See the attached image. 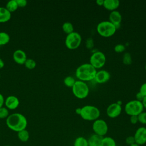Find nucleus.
<instances>
[{
    "mask_svg": "<svg viewBox=\"0 0 146 146\" xmlns=\"http://www.w3.org/2000/svg\"><path fill=\"white\" fill-rule=\"evenodd\" d=\"M137 116L139 122L143 124H146V112L143 111Z\"/></svg>",
    "mask_w": 146,
    "mask_h": 146,
    "instance_id": "obj_29",
    "label": "nucleus"
},
{
    "mask_svg": "<svg viewBox=\"0 0 146 146\" xmlns=\"http://www.w3.org/2000/svg\"><path fill=\"white\" fill-rule=\"evenodd\" d=\"M144 107L141 102L137 100H132L125 104L124 111L125 113L129 116H138L143 111Z\"/></svg>",
    "mask_w": 146,
    "mask_h": 146,
    "instance_id": "obj_6",
    "label": "nucleus"
},
{
    "mask_svg": "<svg viewBox=\"0 0 146 146\" xmlns=\"http://www.w3.org/2000/svg\"><path fill=\"white\" fill-rule=\"evenodd\" d=\"M75 112H76V114L80 115V112H81V108H77L75 110Z\"/></svg>",
    "mask_w": 146,
    "mask_h": 146,
    "instance_id": "obj_41",
    "label": "nucleus"
},
{
    "mask_svg": "<svg viewBox=\"0 0 146 146\" xmlns=\"http://www.w3.org/2000/svg\"><path fill=\"white\" fill-rule=\"evenodd\" d=\"M9 116V112L7 108L3 107L0 108V119L7 118Z\"/></svg>",
    "mask_w": 146,
    "mask_h": 146,
    "instance_id": "obj_28",
    "label": "nucleus"
},
{
    "mask_svg": "<svg viewBox=\"0 0 146 146\" xmlns=\"http://www.w3.org/2000/svg\"><path fill=\"white\" fill-rule=\"evenodd\" d=\"M24 64L27 68H28L29 70H33L36 67V63L34 59L29 58V59H26Z\"/></svg>",
    "mask_w": 146,
    "mask_h": 146,
    "instance_id": "obj_26",
    "label": "nucleus"
},
{
    "mask_svg": "<svg viewBox=\"0 0 146 146\" xmlns=\"http://www.w3.org/2000/svg\"><path fill=\"white\" fill-rule=\"evenodd\" d=\"M72 93L74 96L80 99L86 98L89 94V87L87 83L81 80H76L72 87Z\"/></svg>",
    "mask_w": 146,
    "mask_h": 146,
    "instance_id": "obj_5",
    "label": "nucleus"
},
{
    "mask_svg": "<svg viewBox=\"0 0 146 146\" xmlns=\"http://www.w3.org/2000/svg\"><path fill=\"white\" fill-rule=\"evenodd\" d=\"M96 3L99 6H103L104 3V0H96Z\"/></svg>",
    "mask_w": 146,
    "mask_h": 146,
    "instance_id": "obj_38",
    "label": "nucleus"
},
{
    "mask_svg": "<svg viewBox=\"0 0 146 146\" xmlns=\"http://www.w3.org/2000/svg\"><path fill=\"white\" fill-rule=\"evenodd\" d=\"M5 7L10 13L16 11L18 7V6L17 3V1L16 0H10L9 1H8L7 3H6Z\"/></svg>",
    "mask_w": 146,
    "mask_h": 146,
    "instance_id": "obj_21",
    "label": "nucleus"
},
{
    "mask_svg": "<svg viewBox=\"0 0 146 146\" xmlns=\"http://www.w3.org/2000/svg\"><path fill=\"white\" fill-rule=\"evenodd\" d=\"M75 82H76V80H75L74 78H73L71 76H66L64 79V80H63V82H64V84H65V86H66L68 87H71V88H72L73 87Z\"/></svg>",
    "mask_w": 146,
    "mask_h": 146,
    "instance_id": "obj_25",
    "label": "nucleus"
},
{
    "mask_svg": "<svg viewBox=\"0 0 146 146\" xmlns=\"http://www.w3.org/2000/svg\"><path fill=\"white\" fill-rule=\"evenodd\" d=\"M122 108L121 105L117 103H113L110 104L106 110V113L110 118H115L119 116L121 112Z\"/></svg>",
    "mask_w": 146,
    "mask_h": 146,
    "instance_id": "obj_11",
    "label": "nucleus"
},
{
    "mask_svg": "<svg viewBox=\"0 0 146 146\" xmlns=\"http://www.w3.org/2000/svg\"><path fill=\"white\" fill-rule=\"evenodd\" d=\"M120 2L119 0H104L103 6L108 10L113 11L119 7Z\"/></svg>",
    "mask_w": 146,
    "mask_h": 146,
    "instance_id": "obj_16",
    "label": "nucleus"
},
{
    "mask_svg": "<svg viewBox=\"0 0 146 146\" xmlns=\"http://www.w3.org/2000/svg\"><path fill=\"white\" fill-rule=\"evenodd\" d=\"M94 46V40L92 38H88L86 40V46L88 49H91Z\"/></svg>",
    "mask_w": 146,
    "mask_h": 146,
    "instance_id": "obj_31",
    "label": "nucleus"
},
{
    "mask_svg": "<svg viewBox=\"0 0 146 146\" xmlns=\"http://www.w3.org/2000/svg\"><path fill=\"white\" fill-rule=\"evenodd\" d=\"M0 79H1V75H0Z\"/></svg>",
    "mask_w": 146,
    "mask_h": 146,
    "instance_id": "obj_44",
    "label": "nucleus"
},
{
    "mask_svg": "<svg viewBox=\"0 0 146 146\" xmlns=\"http://www.w3.org/2000/svg\"><path fill=\"white\" fill-rule=\"evenodd\" d=\"M5 104L7 109L14 110L17 108L19 104L18 98L14 95H10L5 100Z\"/></svg>",
    "mask_w": 146,
    "mask_h": 146,
    "instance_id": "obj_14",
    "label": "nucleus"
},
{
    "mask_svg": "<svg viewBox=\"0 0 146 146\" xmlns=\"http://www.w3.org/2000/svg\"><path fill=\"white\" fill-rule=\"evenodd\" d=\"M136 99L137 100H139L140 102H141L143 100V99H144V96H143L139 91L136 94Z\"/></svg>",
    "mask_w": 146,
    "mask_h": 146,
    "instance_id": "obj_36",
    "label": "nucleus"
},
{
    "mask_svg": "<svg viewBox=\"0 0 146 146\" xmlns=\"http://www.w3.org/2000/svg\"><path fill=\"white\" fill-rule=\"evenodd\" d=\"M18 7H23L27 5V1L26 0H16Z\"/></svg>",
    "mask_w": 146,
    "mask_h": 146,
    "instance_id": "obj_34",
    "label": "nucleus"
},
{
    "mask_svg": "<svg viewBox=\"0 0 146 146\" xmlns=\"http://www.w3.org/2000/svg\"><path fill=\"white\" fill-rule=\"evenodd\" d=\"M96 30L100 35L103 37H110L115 33L116 29L109 21H103L98 24Z\"/></svg>",
    "mask_w": 146,
    "mask_h": 146,
    "instance_id": "obj_4",
    "label": "nucleus"
},
{
    "mask_svg": "<svg viewBox=\"0 0 146 146\" xmlns=\"http://www.w3.org/2000/svg\"><path fill=\"white\" fill-rule=\"evenodd\" d=\"M18 137L21 141L26 142L29 139V133L26 129L22 130L18 132Z\"/></svg>",
    "mask_w": 146,
    "mask_h": 146,
    "instance_id": "obj_24",
    "label": "nucleus"
},
{
    "mask_svg": "<svg viewBox=\"0 0 146 146\" xmlns=\"http://www.w3.org/2000/svg\"><path fill=\"white\" fill-rule=\"evenodd\" d=\"M13 58L14 60L19 64H24L25 62L27 59L25 52L20 49L17 50L14 52Z\"/></svg>",
    "mask_w": 146,
    "mask_h": 146,
    "instance_id": "obj_15",
    "label": "nucleus"
},
{
    "mask_svg": "<svg viewBox=\"0 0 146 146\" xmlns=\"http://www.w3.org/2000/svg\"><path fill=\"white\" fill-rule=\"evenodd\" d=\"M6 122L10 129L17 132L25 129L27 125L26 117L20 113H14L9 115L6 118Z\"/></svg>",
    "mask_w": 146,
    "mask_h": 146,
    "instance_id": "obj_1",
    "label": "nucleus"
},
{
    "mask_svg": "<svg viewBox=\"0 0 146 146\" xmlns=\"http://www.w3.org/2000/svg\"><path fill=\"white\" fill-rule=\"evenodd\" d=\"M101 146H116V143L111 137H103L102 140Z\"/></svg>",
    "mask_w": 146,
    "mask_h": 146,
    "instance_id": "obj_19",
    "label": "nucleus"
},
{
    "mask_svg": "<svg viewBox=\"0 0 146 146\" xmlns=\"http://www.w3.org/2000/svg\"><path fill=\"white\" fill-rule=\"evenodd\" d=\"M5 103V99L3 98V96L0 94V108L3 107V104Z\"/></svg>",
    "mask_w": 146,
    "mask_h": 146,
    "instance_id": "obj_37",
    "label": "nucleus"
},
{
    "mask_svg": "<svg viewBox=\"0 0 146 146\" xmlns=\"http://www.w3.org/2000/svg\"><path fill=\"white\" fill-rule=\"evenodd\" d=\"M145 71H146V63H145Z\"/></svg>",
    "mask_w": 146,
    "mask_h": 146,
    "instance_id": "obj_43",
    "label": "nucleus"
},
{
    "mask_svg": "<svg viewBox=\"0 0 146 146\" xmlns=\"http://www.w3.org/2000/svg\"><path fill=\"white\" fill-rule=\"evenodd\" d=\"M123 63L125 65H129L132 63V56L129 52H126L123 56Z\"/></svg>",
    "mask_w": 146,
    "mask_h": 146,
    "instance_id": "obj_27",
    "label": "nucleus"
},
{
    "mask_svg": "<svg viewBox=\"0 0 146 146\" xmlns=\"http://www.w3.org/2000/svg\"><path fill=\"white\" fill-rule=\"evenodd\" d=\"M10 35L6 32H0V46L5 45L8 43L10 41Z\"/></svg>",
    "mask_w": 146,
    "mask_h": 146,
    "instance_id": "obj_23",
    "label": "nucleus"
},
{
    "mask_svg": "<svg viewBox=\"0 0 146 146\" xmlns=\"http://www.w3.org/2000/svg\"><path fill=\"white\" fill-rule=\"evenodd\" d=\"M92 128L95 134L102 137L105 136L108 130V127L106 121L100 119L94 121Z\"/></svg>",
    "mask_w": 146,
    "mask_h": 146,
    "instance_id": "obj_9",
    "label": "nucleus"
},
{
    "mask_svg": "<svg viewBox=\"0 0 146 146\" xmlns=\"http://www.w3.org/2000/svg\"><path fill=\"white\" fill-rule=\"evenodd\" d=\"M141 103H142V104H143V106L144 108L146 109V96H144V99H143V100L141 101Z\"/></svg>",
    "mask_w": 146,
    "mask_h": 146,
    "instance_id": "obj_39",
    "label": "nucleus"
},
{
    "mask_svg": "<svg viewBox=\"0 0 146 146\" xmlns=\"http://www.w3.org/2000/svg\"><path fill=\"white\" fill-rule=\"evenodd\" d=\"M63 31L67 35L74 32V26L70 22H65L63 23L62 26Z\"/></svg>",
    "mask_w": 146,
    "mask_h": 146,
    "instance_id": "obj_22",
    "label": "nucleus"
},
{
    "mask_svg": "<svg viewBox=\"0 0 146 146\" xmlns=\"http://www.w3.org/2000/svg\"><path fill=\"white\" fill-rule=\"evenodd\" d=\"M11 14L6 7H0V23H5L9 21Z\"/></svg>",
    "mask_w": 146,
    "mask_h": 146,
    "instance_id": "obj_18",
    "label": "nucleus"
},
{
    "mask_svg": "<svg viewBox=\"0 0 146 146\" xmlns=\"http://www.w3.org/2000/svg\"><path fill=\"white\" fill-rule=\"evenodd\" d=\"M130 122L132 124H136L137 122H139L138 120V116H136V115H133V116H130Z\"/></svg>",
    "mask_w": 146,
    "mask_h": 146,
    "instance_id": "obj_35",
    "label": "nucleus"
},
{
    "mask_svg": "<svg viewBox=\"0 0 146 146\" xmlns=\"http://www.w3.org/2000/svg\"><path fill=\"white\" fill-rule=\"evenodd\" d=\"M125 49V47L124 44L119 43V44H117L114 47V50L115 52L120 53V52H123Z\"/></svg>",
    "mask_w": 146,
    "mask_h": 146,
    "instance_id": "obj_30",
    "label": "nucleus"
},
{
    "mask_svg": "<svg viewBox=\"0 0 146 146\" xmlns=\"http://www.w3.org/2000/svg\"><path fill=\"white\" fill-rule=\"evenodd\" d=\"M129 146H140V145H139L138 144L135 143V144H132V145H129Z\"/></svg>",
    "mask_w": 146,
    "mask_h": 146,
    "instance_id": "obj_42",
    "label": "nucleus"
},
{
    "mask_svg": "<svg viewBox=\"0 0 146 146\" xmlns=\"http://www.w3.org/2000/svg\"><path fill=\"white\" fill-rule=\"evenodd\" d=\"M74 146H88L87 139L83 136H79L75 139Z\"/></svg>",
    "mask_w": 146,
    "mask_h": 146,
    "instance_id": "obj_20",
    "label": "nucleus"
},
{
    "mask_svg": "<svg viewBox=\"0 0 146 146\" xmlns=\"http://www.w3.org/2000/svg\"><path fill=\"white\" fill-rule=\"evenodd\" d=\"M106 58L105 54L100 51L94 52L90 56V63L96 69L100 68L106 63Z\"/></svg>",
    "mask_w": 146,
    "mask_h": 146,
    "instance_id": "obj_8",
    "label": "nucleus"
},
{
    "mask_svg": "<svg viewBox=\"0 0 146 146\" xmlns=\"http://www.w3.org/2000/svg\"><path fill=\"white\" fill-rule=\"evenodd\" d=\"M103 137L95 133L91 135L87 140L88 146H101Z\"/></svg>",
    "mask_w": 146,
    "mask_h": 146,
    "instance_id": "obj_17",
    "label": "nucleus"
},
{
    "mask_svg": "<svg viewBox=\"0 0 146 146\" xmlns=\"http://www.w3.org/2000/svg\"><path fill=\"white\" fill-rule=\"evenodd\" d=\"M135 143L141 146L146 143V128L140 127L138 128L133 135Z\"/></svg>",
    "mask_w": 146,
    "mask_h": 146,
    "instance_id": "obj_10",
    "label": "nucleus"
},
{
    "mask_svg": "<svg viewBox=\"0 0 146 146\" xmlns=\"http://www.w3.org/2000/svg\"><path fill=\"white\" fill-rule=\"evenodd\" d=\"M125 143L127 145H131L135 143V138L133 137V136H129L128 137H126L125 139Z\"/></svg>",
    "mask_w": 146,
    "mask_h": 146,
    "instance_id": "obj_32",
    "label": "nucleus"
},
{
    "mask_svg": "<svg viewBox=\"0 0 146 146\" xmlns=\"http://www.w3.org/2000/svg\"><path fill=\"white\" fill-rule=\"evenodd\" d=\"M5 146H9V145H5Z\"/></svg>",
    "mask_w": 146,
    "mask_h": 146,
    "instance_id": "obj_45",
    "label": "nucleus"
},
{
    "mask_svg": "<svg viewBox=\"0 0 146 146\" xmlns=\"http://www.w3.org/2000/svg\"><path fill=\"white\" fill-rule=\"evenodd\" d=\"M100 112L99 108L92 105H86L81 108L80 116L87 121H95L99 119Z\"/></svg>",
    "mask_w": 146,
    "mask_h": 146,
    "instance_id": "obj_3",
    "label": "nucleus"
},
{
    "mask_svg": "<svg viewBox=\"0 0 146 146\" xmlns=\"http://www.w3.org/2000/svg\"><path fill=\"white\" fill-rule=\"evenodd\" d=\"M111 77L110 72L105 70H100L96 71L94 80L99 84H103L107 82Z\"/></svg>",
    "mask_w": 146,
    "mask_h": 146,
    "instance_id": "obj_12",
    "label": "nucleus"
},
{
    "mask_svg": "<svg viewBox=\"0 0 146 146\" xmlns=\"http://www.w3.org/2000/svg\"><path fill=\"white\" fill-rule=\"evenodd\" d=\"M96 71V69L90 63H83L78 66L76 69L75 76L79 80L84 82L91 81L94 79Z\"/></svg>",
    "mask_w": 146,
    "mask_h": 146,
    "instance_id": "obj_2",
    "label": "nucleus"
},
{
    "mask_svg": "<svg viewBox=\"0 0 146 146\" xmlns=\"http://www.w3.org/2000/svg\"><path fill=\"white\" fill-rule=\"evenodd\" d=\"M121 20L122 17L119 11L116 10L111 11L109 15V21L115 26L116 29L120 27Z\"/></svg>",
    "mask_w": 146,
    "mask_h": 146,
    "instance_id": "obj_13",
    "label": "nucleus"
},
{
    "mask_svg": "<svg viewBox=\"0 0 146 146\" xmlns=\"http://www.w3.org/2000/svg\"><path fill=\"white\" fill-rule=\"evenodd\" d=\"M139 92L144 96H146V83H144L140 87Z\"/></svg>",
    "mask_w": 146,
    "mask_h": 146,
    "instance_id": "obj_33",
    "label": "nucleus"
},
{
    "mask_svg": "<svg viewBox=\"0 0 146 146\" xmlns=\"http://www.w3.org/2000/svg\"><path fill=\"white\" fill-rule=\"evenodd\" d=\"M81 42L82 36L79 33L76 31L68 34L65 39V45L70 50H74L79 47Z\"/></svg>",
    "mask_w": 146,
    "mask_h": 146,
    "instance_id": "obj_7",
    "label": "nucleus"
},
{
    "mask_svg": "<svg viewBox=\"0 0 146 146\" xmlns=\"http://www.w3.org/2000/svg\"><path fill=\"white\" fill-rule=\"evenodd\" d=\"M4 66H5V63L3 60L1 58H0V69L4 67Z\"/></svg>",
    "mask_w": 146,
    "mask_h": 146,
    "instance_id": "obj_40",
    "label": "nucleus"
}]
</instances>
